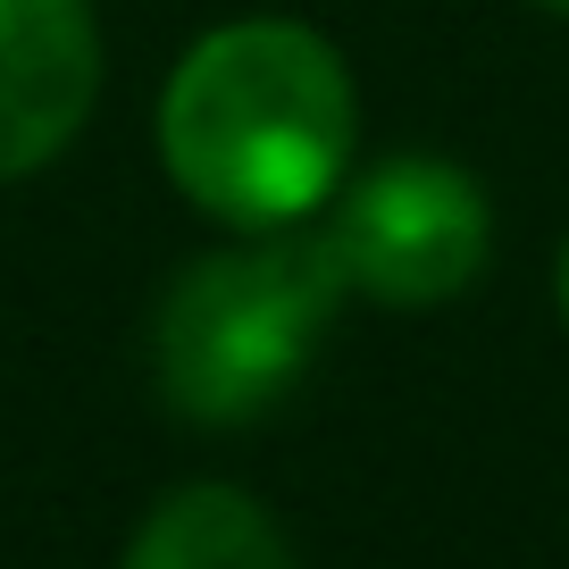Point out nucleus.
<instances>
[{"instance_id":"nucleus-1","label":"nucleus","mask_w":569,"mask_h":569,"mask_svg":"<svg viewBox=\"0 0 569 569\" xmlns=\"http://www.w3.org/2000/svg\"><path fill=\"white\" fill-rule=\"evenodd\" d=\"M352 76L319 26L234 18L177 59L160 92V160L210 218L260 234L310 218L352 168Z\"/></svg>"},{"instance_id":"nucleus-2","label":"nucleus","mask_w":569,"mask_h":569,"mask_svg":"<svg viewBox=\"0 0 569 569\" xmlns=\"http://www.w3.org/2000/svg\"><path fill=\"white\" fill-rule=\"evenodd\" d=\"M343 284L336 243L293 227H260V243H234L193 260L160 302V393L168 410L201 427L260 419L268 402L293 393V377L310 369Z\"/></svg>"},{"instance_id":"nucleus-3","label":"nucleus","mask_w":569,"mask_h":569,"mask_svg":"<svg viewBox=\"0 0 569 569\" xmlns=\"http://www.w3.org/2000/svg\"><path fill=\"white\" fill-rule=\"evenodd\" d=\"M327 243L343 260L352 293H377L393 310H436L486 268L495 210L478 177L452 160H377L327 218Z\"/></svg>"},{"instance_id":"nucleus-4","label":"nucleus","mask_w":569,"mask_h":569,"mask_svg":"<svg viewBox=\"0 0 569 569\" xmlns=\"http://www.w3.org/2000/svg\"><path fill=\"white\" fill-rule=\"evenodd\" d=\"M101 92L92 0H0V184L59 160Z\"/></svg>"},{"instance_id":"nucleus-5","label":"nucleus","mask_w":569,"mask_h":569,"mask_svg":"<svg viewBox=\"0 0 569 569\" xmlns=\"http://www.w3.org/2000/svg\"><path fill=\"white\" fill-rule=\"evenodd\" d=\"M126 569H293V552L243 486H177L134 528Z\"/></svg>"},{"instance_id":"nucleus-6","label":"nucleus","mask_w":569,"mask_h":569,"mask_svg":"<svg viewBox=\"0 0 569 569\" xmlns=\"http://www.w3.org/2000/svg\"><path fill=\"white\" fill-rule=\"evenodd\" d=\"M561 319H569V251H561Z\"/></svg>"},{"instance_id":"nucleus-7","label":"nucleus","mask_w":569,"mask_h":569,"mask_svg":"<svg viewBox=\"0 0 569 569\" xmlns=\"http://www.w3.org/2000/svg\"><path fill=\"white\" fill-rule=\"evenodd\" d=\"M536 9H552V18H569V0H536Z\"/></svg>"}]
</instances>
